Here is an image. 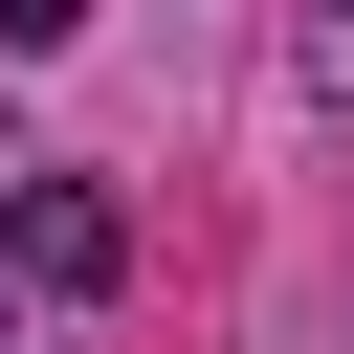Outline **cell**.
<instances>
[{"label": "cell", "instance_id": "cell-2", "mask_svg": "<svg viewBox=\"0 0 354 354\" xmlns=\"http://www.w3.org/2000/svg\"><path fill=\"white\" fill-rule=\"evenodd\" d=\"M66 22H88V0H0V44H66Z\"/></svg>", "mask_w": 354, "mask_h": 354}, {"label": "cell", "instance_id": "cell-1", "mask_svg": "<svg viewBox=\"0 0 354 354\" xmlns=\"http://www.w3.org/2000/svg\"><path fill=\"white\" fill-rule=\"evenodd\" d=\"M0 266H22L44 310H111V288H133V199H111V177H22V199H0Z\"/></svg>", "mask_w": 354, "mask_h": 354}, {"label": "cell", "instance_id": "cell-3", "mask_svg": "<svg viewBox=\"0 0 354 354\" xmlns=\"http://www.w3.org/2000/svg\"><path fill=\"white\" fill-rule=\"evenodd\" d=\"M310 66H332V88H354V0H310Z\"/></svg>", "mask_w": 354, "mask_h": 354}]
</instances>
